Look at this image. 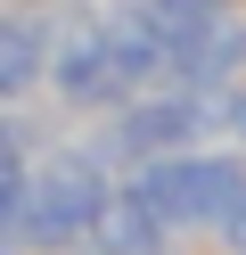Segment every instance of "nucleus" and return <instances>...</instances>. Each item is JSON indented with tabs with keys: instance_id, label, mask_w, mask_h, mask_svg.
Masks as SVG:
<instances>
[{
	"instance_id": "nucleus-6",
	"label": "nucleus",
	"mask_w": 246,
	"mask_h": 255,
	"mask_svg": "<svg viewBox=\"0 0 246 255\" xmlns=\"http://www.w3.org/2000/svg\"><path fill=\"white\" fill-rule=\"evenodd\" d=\"M115 181H123V189H131V198H140V206H148V214H156L172 239H197L189 181H180V148H172V156H140V165H123Z\"/></svg>"
},
{
	"instance_id": "nucleus-8",
	"label": "nucleus",
	"mask_w": 246,
	"mask_h": 255,
	"mask_svg": "<svg viewBox=\"0 0 246 255\" xmlns=\"http://www.w3.org/2000/svg\"><path fill=\"white\" fill-rule=\"evenodd\" d=\"M189 83H222V91H246V8L205 41V58L189 66Z\"/></svg>"
},
{
	"instance_id": "nucleus-11",
	"label": "nucleus",
	"mask_w": 246,
	"mask_h": 255,
	"mask_svg": "<svg viewBox=\"0 0 246 255\" xmlns=\"http://www.w3.org/2000/svg\"><path fill=\"white\" fill-rule=\"evenodd\" d=\"M230 140L246 148V91H238V107H230Z\"/></svg>"
},
{
	"instance_id": "nucleus-7",
	"label": "nucleus",
	"mask_w": 246,
	"mask_h": 255,
	"mask_svg": "<svg viewBox=\"0 0 246 255\" xmlns=\"http://www.w3.org/2000/svg\"><path fill=\"white\" fill-rule=\"evenodd\" d=\"M156 239H172V231H164V222L148 214L123 181H115V198L98 206V222H90V247H98V255H148Z\"/></svg>"
},
{
	"instance_id": "nucleus-14",
	"label": "nucleus",
	"mask_w": 246,
	"mask_h": 255,
	"mask_svg": "<svg viewBox=\"0 0 246 255\" xmlns=\"http://www.w3.org/2000/svg\"><path fill=\"white\" fill-rule=\"evenodd\" d=\"M0 255H25V247H16V239H0Z\"/></svg>"
},
{
	"instance_id": "nucleus-5",
	"label": "nucleus",
	"mask_w": 246,
	"mask_h": 255,
	"mask_svg": "<svg viewBox=\"0 0 246 255\" xmlns=\"http://www.w3.org/2000/svg\"><path fill=\"white\" fill-rule=\"evenodd\" d=\"M41 66H49V17L41 0H0V107L41 99Z\"/></svg>"
},
{
	"instance_id": "nucleus-9",
	"label": "nucleus",
	"mask_w": 246,
	"mask_h": 255,
	"mask_svg": "<svg viewBox=\"0 0 246 255\" xmlns=\"http://www.w3.org/2000/svg\"><path fill=\"white\" fill-rule=\"evenodd\" d=\"M213 247H222V255H246V206H238V214H230V231L213 239Z\"/></svg>"
},
{
	"instance_id": "nucleus-1",
	"label": "nucleus",
	"mask_w": 246,
	"mask_h": 255,
	"mask_svg": "<svg viewBox=\"0 0 246 255\" xmlns=\"http://www.w3.org/2000/svg\"><path fill=\"white\" fill-rule=\"evenodd\" d=\"M115 198V165L82 124H66L49 148H33V181H25V214H16V247L25 255H58L74 239H90L98 206Z\"/></svg>"
},
{
	"instance_id": "nucleus-2",
	"label": "nucleus",
	"mask_w": 246,
	"mask_h": 255,
	"mask_svg": "<svg viewBox=\"0 0 246 255\" xmlns=\"http://www.w3.org/2000/svg\"><path fill=\"white\" fill-rule=\"evenodd\" d=\"M49 17V66H41V99L58 107L66 124H90L107 116L115 99H123V83H115L107 66V0H41Z\"/></svg>"
},
{
	"instance_id": "nucleus-4",
	"label": "nucleus",
	"mask_w": 246,
	"mask_h": 255,
	"mask_svg": "<svg viewBox=\"0 0 246 255\" xmlns=\"http://www.w3.org/2000/svg\"><path fill=\"white\" fill-rule=\"evenodd\" d=\"M148 17V33L164 41V58H172V83H189V66L205 58V41L222 33L230 17H238V0H131Z\"/></svg>"
},
{
	"instance_id": "nucleus-12",
	"label": "nucleus",
	"mask_w": 246,
	"mask_h": 255,
	"mask_svg": "<svg viewBox=\"0 0 246 255\" xmlns=\"http://www.w3.org/2000/svg\"><path fill=\"white\" fill-rule=\"evenodd\" d=\"M148 255H189V239H156V247H148Z\"/></svg>"
},
{
	"instance_id": "nucleus-10",
	"label": "nucleus",
	"mask_w": 246,
	"mask_h": 255,
	"mask_svg": "<svg viewBox=\"0 0 246 255\" xmlns=\"http://www.w3.org/2000/svg\"><path fill=\"white\" fill-rule=\"evenodd\" d=\"M0 156H25V140H16V116L0 107Z\"/></svg>"
},
{
	"instance_id": "nucleus-13",
	"label": "nucleus",
	"mask_w": 246,
	"mask_h": 255,
	"mask_svg": "<svg viewBox=\"0 0 246 255\" xmlns=\"http://www.w3.org/2000/svg\"><path fill=\"white\" fill-rule=\"evenodd\" d=\"M58 255H98V247H90V239H74V247H58Z\"/></svg>"
},
{
	"instance_id": "nucleus-3",
	"label": "nucleus",
	"mask_w": 246,
	"mask_h": 255,
	"mask_svg": "<svg viewBox=\"0 0 246 255\" xmlns=\"http://www.w3.org/2000/svg\"><path fill=\"white\" fill-rule=\"evenodd\" d=\"M180 181H189V214H197V239H222L230 214L246 206V148L238 140H197L180 148Z\"/></svg>"
}]
</instances>
